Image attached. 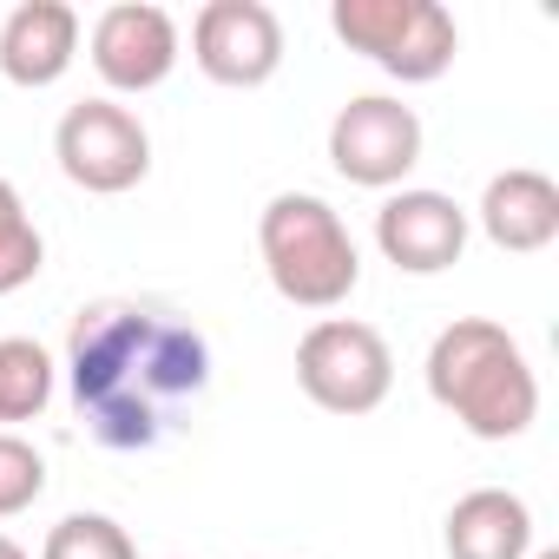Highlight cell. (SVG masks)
<instances>
[{"mask_svg": "<svg viewBox=\"0 0 559 559\" xmlns=\"http://www.w3.org/2000/svg\"><path fill=\"white\" fill-rule=\"evenodd\" d=\"M191 60L211 86H263L284 67V21L263 0H211L191 21Z\"/></svg>", "mask_w": 559, "mask_h": 559, "instance_id": "ba28073f", "label": "cell"}, {"mask_svg": "<svg viewBox=\"0 0 559 559\" xmlns=\"http://www.w3.org/2000/svg\"><path fill=\"white\" fill-rule=\"evenodd\" d=\"M53 158H60V171L80 191L119 198V191L145 185V171H152V132L119 99H80L60 119V132H53Z\"/></svg>", "mask_w": 559, "mask_h": 559, "instance_id": "8992f818", "label": "cell"}, {"mask_svg": "<svg viewBox=\"0 0 559 559\" xmlns=\"http://www.w3.org/2000/svg\"><path fill=\"white\" fill-rule=\"evenodd\" d=\"M330 27L349 53H369L402 86L441 80L461 53V27L441 0H336Z\"/></svg>", "mask_w": 559, "mask_h": 559, "instance_id": "277c9868", "label": "cell"}, {"mask_svg": "<svg viewBox=\"0 0 559 559\" xmlns=\"http://www.w3.org/2000/svg\"><path fill=\"white\" fill-rule=\"evenodd\" d=\"M40 559H139V546H132V533L112 513H67L47 533Z\"/></svg>", "mask_w": 559, "mask_h": 559, "instance_id": "9a60e30c", "label": "cell"}, {"mask_svg": "<svg viewBox=\"0 0 559 559\" xmlns=\"http://www.w3.org/2000/svg\"><path fill=\"white\" fill-rule=\"evenodd\" d=\"M526 559H559V552H552V546H546V552H526Z\"/></svg>", "mask_w": 559, "mask_h": 559, "instance_id": "ffe728a7", "label": "cell"}, {"mask_svg": "<svg viewBox=\"0 0 559 559\" xmlns=\"http://www.w3.org/2000/svg\"><path fill=\"white\" fill-rule=\"evenodd\" d=\"M53 402V356L34 336H0V421H34Z\"/></svg>", "mask_w": 559, "mask_h": 559, "instance_id": "5bb4252c", "label": "cell"}, {"mask_svg": "<svg viewBox=\"0 0 559 559\" xmlns=\"http://www.w3.org/2000/svg\"><path fill=\"white\" fill-rule=\"evenodd\" d=\"M533 552V507L507 487H474L448 513V559H526Z\"/></svg>", "mask_w": 559, "mask_h": 559, "instance_id": "4fadbf2b", "label": "cell"}, {"mask_svg": "<svg viewBox=\"0 0 559 559\" xmlns=\"http://www.w3.org/2000/svg\"><path fill=\"white\" fill-rule=\"evenodd\" d=\"M376 243L408 276H441L467 250V211L448 191H395L376 211Z\"/></svg>", "mask_w": 559, "mask_h": 559, "instance_id": "30bf717a", "label": "cell"}, {"mask_svg": "<svg viewBox=\"0 0 559 559\" xmlns=\"http://www.w3.org/2000/svg\"><path fill=\"white\" fill-rule=\"evenodd\" d=\"M0 559H27V552H21V546H14L8 533H0Z\"/></svg>", "mask_w": 559, "mask_h": 559, "instance_id": "d6986e66", "label": "cell"}, {"mask_svg": "<svg viewBox=\"0 0 559 559\" xmlns=\"http://www.w3.org/2000/svg\"><path fill=\"white\" fill-rule=\"evenodd\" d=\"M93 73L112 93H152L178 67V21L152 0H119L93 21Z\"/></svg>", "mask_w": 559, "mask_h": 559, "instance_id": "9c48e42d", "label": "cell"}, {"mask_svg": "<svg viewBox=\"0 0 559 559\" xmlns=\"http://www.w3.org/2000/svg\"><path fill=\"white\" fill-rule=\"evenodd\" d=\"M73 60H80V14L67 0H21L0 27V73L27 93L60 86Z\"/></svg>", "mask_w": 559, "mask_h": 559, "instance_id": "8fae6325", "label": "cell"}, {"mask_svg": "<svg viewBox=\"0 0 559 559\" xmlns=\"http://www.w3.org/2000/svg\"><path fill=\"white\" fill-rule=\"evenodd\" d=\"M204 382L211 349L185 323L106 304L86 310L73 330V395L106 448H152L171 428V408L198 402Z\"/></svg>", "mask_w": 559, "mask_h": 559, "instance_id": "6da1fadb", "label": "cell"}, {"mask_svg": "<svg viewBox=\"0 0 559 559\" xmlns=\"http://www.w3.org/2000/svg\"><path fill=\"white\" fill-rule=\"evenodd\" d=\"M257 250H263V270L284 304L297 310H336L356 297L362 284V257H356V237L343 230V217L310 198V191H276L257 217Z\"/></svg>", "mask_w": 559, "mask_h": 559, "instance_id": "3957f363", "label": "cell"}, {"mask_svg": "<svg viewBox=\"0 0 559 559\" xmlns=\"http://www.w3.org/2000/svg\"><path fill=\"white\" fill-rule=\"evenodd\" d=\"M40 263H47V243H40L34 217H14V224H0V297L27 290L34 276H40Z\"/></svg>", "mask_w": 559, "mask_h": 559, "instance_id": "e0dca14e", "label": "cell"}, {"mask_svg": "<svg viewBox=\"0 0 559 559\" xmlns=\"http://www.w3.org/2000/svg\"><path fill=\"white\" fill-rule=\"evenodd\" d=\"M428 395L474 441H513L539 415V376H533L526 349L487 317H461V323H448L435 336V349H428Z\"/></svg>", "mask_w": 559, "mask_h": 559, "instance_id": "7a4b0ae2", "label": "cell"}, {"mask_svg": "<svg viewBox=\"0 0 559 559\" xmlns=\"http://www.w3.org/2000/svg\"><path fill=\"white\" fill-rule=\"evenodd\" d=\"M330 165L362 191H395L421 165V119L402 99L362 93L330 119Z\"/></svg>", "mask_w": 559, "mask_h": 559, "instance_id": "52a82bcc", "label": "cell"}, {"mask_svg": "<svg viewBox=\"0 0 559 559\" xmlns=\"http://www.w3.org/2000/svg\"><path fill=\"white\" fill-rule=\"evenodd\" d=\"M480 230L500 250H513V257L546 250L559 237V185L546 171H526V165L487 178V191H480Z\"/></svg>", "mask_w": 559, "mask_h": 559, "instance_id": "7c38bea8", "label": "cell"}, {"mask_svg": "<svg viewBox=\"0 0 559 559\" xmlns=\"http://www.w3.org/2000/svg\"><path fill=\"white\" fill-rule=\"evenodd\" d=\"M14 217H27V211H21V191L0 178V224H14Z\"/></svg>", "mask_w": 559, "mask_h": 559, "instance_id": "ac0fdd59", "label": "cell"}, {"mask_svg": "<svg viewBox=\"0 0 559 559\" xmlns=\"http://www.w3.org/2000/svg\"><path fill=\"white\" fill-rule=\"evenodd\" d=\"M40 493H47V461H40V448L21 441L14 428H0V520L27 513Z\"/></svg>", "mask_w": 559, "mask_h": 559, "instance_id": "2e32d148", "label": "cell"}, {"mask_svg": "<svg viewBox=\"0 0 559 559\" xmlns=\"http://www.w3.org/2000/svg\"><path fill=\"white\" fill-rule=\"evenodd\" d=\"M297 382L330 415H369L395 389V356H389L382 330H369L356 317H323L297 343Z\"/></svg>", "mask_w": 559, "mask_h": 559, "instance_id": "5b68a950", "label": "cell"}]
</instances>
